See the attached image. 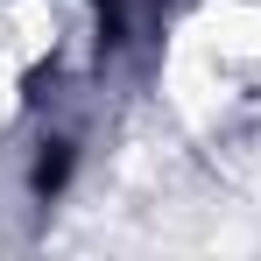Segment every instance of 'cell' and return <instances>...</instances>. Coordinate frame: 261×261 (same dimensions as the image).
I'll return each mask as SVG.
<instances>
[{
	"instance_id": "1",
	"label": "cell",
	"mask_w": 261,
	"mask_h": 261,
	"mask_svg": "<svg viewBox=\"0 0 261 261\" xmlns=\"http://www.w3.org/2000/svg\"><path fill=\"white\" fill-rule=\"evenodd\" d=\"M64 176H71V148H64V141H49L43 155H36V176H29V184H36V198H57V191H64Z\"/></svg>"
}]
</instances>
